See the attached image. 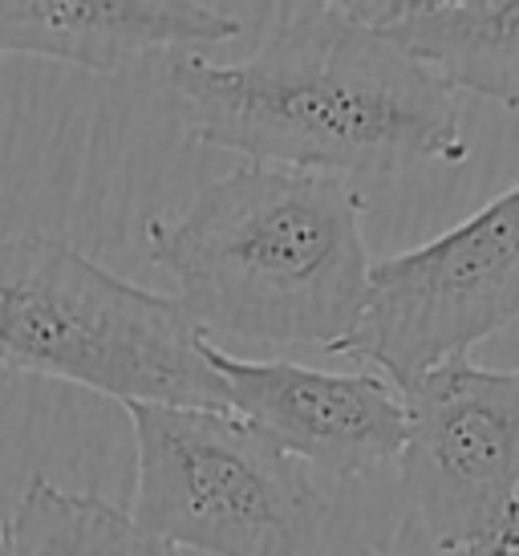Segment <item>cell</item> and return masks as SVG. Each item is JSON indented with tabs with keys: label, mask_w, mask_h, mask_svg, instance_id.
I'll return each instance as SVG.
<instances>
[{
	"label": "cell",
	"mask_w": 519,
	"mask_h": 556,
	"mask_svg": "<svg viewBox=\"0 0 519 556\" xmlns=\"http://www.w3.org/2000/svg\"><path fill=\"white\" fill-rule=\"evenodd\" d=\"M382 33L430 65L446 90L519 110V0H479L451 13L414 16Z\"/></svg>",
	"instance_id": "cell-9"
},
{
	"label": "cell",
	"mask_w": 519,
	"mask_h": 556,
	"mask_svg": "<svg viewBox=\"0 0 519 556\" xmlns=\"http://www.w3.org/2000/svg\"><path fill=\"white\" fill-rule=\"evenodd\" d=\"M357 556H382V553H369V548H366V553H357Z\"/></svg>",
	"instance_id": "cell-12"
},
{
	"label": "cell",
	"mask_w": 519,
	"mask_h": 556,
	"mask_svg": "<svg viewBox=\"0 0 519 556\" xmlns=\"http://www.w3.org/2000/svg\"><path fill=\"white\" fill-rule=\"evenodd\" d=\"M362 216L350 179L244 163L179 216L147 219L142 244L203 338L345 354L374 268Z\"/></svg>",
	"instance_id": "cell-2"
},
{
	"label": "cell",
	"mask_w": 519,
	"mask_h": 556,
	"mask_svg": "<svg viewBox=\"0 0 519 556\" xmlns=\"http://www.w3.org/2000/svg\"><path fill=\"white\" fill-rule=\"evenodd\" d=\"M163 93L187 139L260 167L345 179L467 159L455 90L390 33L329 4L276 25L244 62L175 58Z\"/></svg>",
	"instance_id": "cell-1"
},
{
	"label": "cell",
	"mask_w": 519,
	"mask_h": 556,
	"mask_svg": "<svg viewBox=\"0 0 519 556\" xmlns=\"http://www.w3.org/2000/svg\"><path fill=\"white\" fill-rule=\"evenodd\" d=\"M0 556H183L154 541L102 495L65 492L33 476L0 520Z\"/></svg>",
	"instance_id": "cell-10"
},
{
	"label": "cell",
	"mask_w": 519,
	"mask_h": 556,
	"mask_svg": "<svg viewBox=\"0 0 519 556\" xmlns=\"http://www.w3.org/2000/svg\"><path fill=\"white\" fill-rule=\"evenodd\" d=\"M321 4L362 21L369 29H394V25L414 21V16L451 13V9H467V4H479V0H321Z\"/></svg>",
	"instance_id": "cell-11"
},
{
	"label": "cell",
	"mask_w": 519,
	"mask_h": 556,
	"mask_svg": "<svg viewBox=\"0 0 519 556\" xmlns=\"http://www.w3.org/2000/svg\"><path fill=\"white\" fill-rule=\"evenodd\" d=\"M135 427V520L207 556H317L329 495L305 464L231 410L126 402Z\"/></svg>",
	"instance_id": "cell-4"
},
{
	"label": "cell",
	"mask_w": 519,
	"mask_h": 556,
	"mask_svg": "<svg viewBox=\"0 0 519 556\" xmlns=\"http://www.w3.org/2000/svg\"><path fill=\"white\" fill-rule=\"evenodd\" d=\"M207 338L175 296L46 232L0 236V366L126 402L228 410Z\"/></svg>",
	"instance_id": "cell-3"
},
{
	"label": "cell",
	"mask_w": 519,
	"mask_h": 556,
	"mask_svg": "<svg viewBox=\"0 0 519 556\" xmlns=\"http://www.w3.org/2000/svg\"><path fill=\"white\" fill-rule=\"evenodd\" d=\"M516 321L519 184L427 244L374 261L366 313L345 357L402 390Z\"/></svg>",
	"instance_id": "cell-6"
},
{
	"label": "cell",
	"mask_w": 519,
	"mask_h": 556,
	"mask_svg": "<svg viewBox=\"0 0 519 556\" xmlns=\"http://www.w3.org/2000/svg\"><path fill=\"white\" fill-rule=\"evenodd\" d=\"M406 443L397 483L439 556L519 553V370L471 357L402 387Z\"/></svg>",
	"instance_id": "cell-5"
},
{
	"label": "cell",
	"mask_w": 519,
	"mask_h": 556,
	"mask_svg": "<svg viewBox=\"0 0 519 556\" xmlns=\"http://www.w3.org/2000/svg\"><path fill=\"white\" fill-rule=\"evenodd\" d=\"M231 415L308 471L362 479L397 464L406 443L402 390L378 370L329 374L296 362H248L219 345H203Z\"/></svg>",
	"instance_id": "cell-7"
},
{
	"label": "cell",
	"mask_w": 519,
	"mask_h": 556,
	"mask_svg": "<svg viewBox=\"0 0 519 556\" xmlns=\"http://www.w3.org/2000/svg\"><path fill=\"white\" fill-rule=\"evenodd\" d=\"M240 21L203 0H0V62L41 58L123 74L163 49L219 46Z\"/></svg>",
	"instance_id": "cell-8"
}]
</instances>
